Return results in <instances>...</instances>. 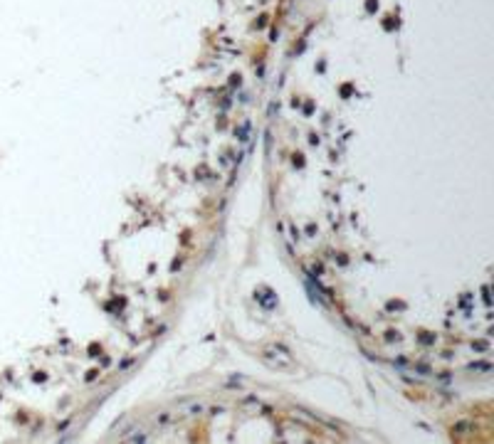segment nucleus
I'll return each instance as SVG.
<instances>
[{
  "mask_svg": "<svg viewBox=\"0 0 494 444\" xmlns=\"http://www.w3.org/2000/svg\"><path fill=\"white\" fill-rule=\"evenodd\" d=\"M255 299H260L265 309H272V306H277V296H275L270 289H257V291H255Z\"/></svg>",
  "mask_w": 494,
  "mask_h": 444,
  "instance_id": "f03ea898",
  "label": "nucleus"
},
{
  "mask_svg": "<svg viewBox=\"0 0 494 444\" xmlns=\"http://www.w3.org/2000/svg\"><path fill=\"white\" fill-rule=\"evenodd\" d=\"M262 358H265L272 368H292V365H294L289 351L282 348V346H270V348H265V351H262Z\"/></svg>",
  "mask_w": 494,
  "mask_h": 444,
  "instance_id": "f257e3e1",
  "label": "nucleus"
},
{
  "mask_svg": "<svg viewBox=\"0 0 494 444\" xmlns=\"http://www.w3.org/2000/svg\"><path fill=\"white\" fill-rule=\"evenodd\" d=\"M470 370H477V373H487V370H492V365H490V363H477V365H470Z\"/></svg>",
  "mask_w": 494,
  "mask_h": 444,
  "instance_id": "7ed1b4c3",
  "label": "nucleus"
}]
</instances>
